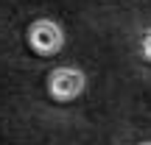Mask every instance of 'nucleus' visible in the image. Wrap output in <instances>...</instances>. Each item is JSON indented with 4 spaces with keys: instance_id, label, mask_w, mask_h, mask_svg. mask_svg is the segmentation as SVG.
<instances>
[{
    "instance_id": "obj_1",
    "label": "nucleus",
    "mask_w": 151,
    "mask_h": 145,
    "mask_svg": "<svg viewBox=\"0 0 151 145\" xmlns=\"http://www.w3.org/2000/svg\"><path fill=\"white\" fill-rule=\"evenodd\" d=\"M28 42H31V48L39 56H53L65 45V31L53 20H37L28 28Z\"/></svg>"
},
{
    "instance_id": "obj_2",
    "label": "nucleus",
    "mask_w": 151,
    "mask_h": 145,
    "mask_svg": "<svg viewBox=\"0 0 151 145\" xmlns=\"http://www.w3.org/2000/svg\"><path fill=\"white\" fill-rule=\"evenodd\" d=\"M84 73L76 67H56L48 78V92L56 101H73L84 92Z\"/></svg>"
},
{
    "instance_id": "obj_3",
    "label": "nucleus",
    "mask_w": 151,
    "mask_h": 145,
    "mask_svg": "<svg viewBox=\"0 0 151 145\" xmlns=\"http://www.w3.org/2000/svg\"><path fill=\"white\" fill-rule=\"evenodd\" d=\"M143 53H146L148 59H151V31L146 34V36H143Z\"/></svg>"
},
{
    "instance_id": "obj_4",
    "label": "nucleus",
    "mask_w": 151,
    "mask_h": 145,
    "mask_svg": "<svg viewBox=\"0 0 151 145\" xmlns=\"http://www.w3.org/2000/svg\"><path fill=\"white\" fill-rule=\"evenodd\" d=\"M146 145H151V142H146Z\"/></svg>"
}]
</instances>
